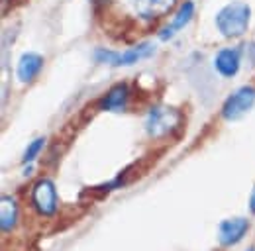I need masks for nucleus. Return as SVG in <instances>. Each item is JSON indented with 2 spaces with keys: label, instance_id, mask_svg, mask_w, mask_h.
<instances>
[{
  "label": "nucleus",
  "instance_id": "1",
  "mask_svg": "<svg viewBox=\"0 0 255 251\" xmlns=\"http://www.w3.org/2000/svg\"><path fill=\"white\" fill-rule=\"evenodd\" d=\"M214 20H216V28L224 37H242L250 28L252 8L248 2L234 0L218 10Z\"/></svg>",
  "mask_w": 255,
  "mask_h": 251
},
{
  "label": "nucleus",
  "instance_id": "2",
  "mask_svg": "<svg viewBox=\"0 0 255 251\" xmlns=\"http://www.w3.org/2000/svg\"><path fill=\"white\" fill-rule=\"evenodd\" d=\"M181 122H183V116L177 108L157 106V108L149 110L147 120H145V127H147V133L151 137H161V135H167L173 129H177L181 126Z\"/></svg>",
  "mask_w": 255,
  "mask_h": 251
},
{
  "label": "nucleus",
  "instance_id": "3",
  "mask_svg": "<svg viewBox=\"0 0 255 251\" xmlns=\"http://www.w3.org/2000/svg\"><path fill=\"white\" fill-rule=\"evenodd\" d=\"M153 53V45L151 43H139L131 49L126 51H112V49H95V61L104 63V65H112V67H126L133 63L141 61L145 57H149Z\"/></svg>",
  "mask_w": 255,
  "mask_h": 251
},
{
  "label": "nucleus",
  "instance_id": "4",
  "mask_svg": "<svg viewBox=\"0 0 255 251\" xmlns=\"http://www.w3.org/2000/svg\"><path fill=\"white\" fill-rule=\"evenodd\" d=\"M255 104V89L254 87H242L236 93H232L222 106V118L228 122H236L244 118Z\"/></svg>",
  "mask_w": 255,
  "mask_h": 251
},
{
  "label": "nucleus",
  "instance_id": "5",
  "mask_svg": "<svg viewBox=\"0 0 255 251\" xmlns=\"http://www.w3.org/2000/svg\"><path fill=\"white\" fill-rule=\"evenodd\" d=\"M32 202L39 214L51 216L57 210V190L49 179L37 181L32 188Z\"/></svg>",
  "mask_w": 255,
  "mask_h": 251
},
{
  "label": "nucleus",
  "instance_id": "6",
  "mask_svg": "<svg viewBox=\"0 0 255 251\" xmlns=\"http://www.w3.org/2000/svg\"><path fill=\"white\" fill-rule=\"evenodd\" d=\"M177 0H133V10L141 20H157L175 8Z\"/></svg>",
  "mask_w": 255,
  "mask_h": 251
},
{
  "label": "nucleus",
  "instance_id": "7",
  "mask_svg": "<svg viewBox=\"0 0 255 251\" xmlns=\"http://www.w3.org/2000/svg\"><path fill=\"white\" fill-rule=\"evenodd\" d=\"M240 65H242V51L238 47H224V49H220L216 53V57H214L216 71L222 77H226V79L234 77L240 71Z\"/></svg>",
  "mask_w": 255,
  "mask_h": 251
},
{
  "label": "nucleus",
  "instance_id": "8",
  "mask_svg": "<svg viewBox=\"0 0 255 251\" xmlns=\"http://www.w3.org/2000/svg\"><path fill=\"white\" fill-rule=\"evenodd\" d=\"M248 230H250V222L248 220L232 218L220 224L218 236H220V242H222L224 246H234V244H238L246 236Z\"/></svg>",
  "mask_w": 255,
  "mask_h": 251
},
{
  "label": "nucleus",
  "instance_id": "9",
  "mask_svg": "<svg viewBox=\"0 0 255 251\" xmlns=\"http://www.w3.org/2000/svg\"><path fill=\"white\" fill-rule=\"evenodd\" d=\"M128 98H129V91H128L126 83L114 85L108 93L102 96V100H100V108L106 110V112H122V110L126 108Z\"/></svg>",
  "mask_w": 255,
  "mask_h": 251
},
{
  "label": "nucleus",
  "instance_id": "10",
  "mask_svg": "<svg viewBox=\"0 0 255 251\" xmlns=\"http://www.w3.org/2000/svg\"><path fill=\"white\" fill-rule=\"evenodd\" d=\"M43 67V57L37 55V53H24L20 59H18V65H16V75L22 83H32L33 79L37 77V73L41 71Z\"/></svg>",
  "mask_w": 255,
  "mask_h": 251
},
{
  "label": "nucleus",
  "instance_id": "11",
  "mask_svg": "<svg viewBox=\"0 0 255 251\" xmlns=\"http://www.w3.org/2000/svg\"><path fill=\"white\" fill-rule=\"evenodd\" d=\"M192 16H194V4H192L191 0H187V2H183V4L179 6L177 14L173 16V22H171L167 28H163V30L159 31V37L161 39H171V37L175 35V31L183 30V28L191 22Z\"/></svg>",
  "mask_w": 255,
  "mask_h": 251
},
{
  "label": "nucleus",
  "instance_id": "12",
  "mask_svg": "<svg viewBox=\"0 0 255 251\" xmlns=\"http://www.w3.org/2000/svg\"><path fill=\"white\" fill-rule=\"evenodd\" d=\"M16 218H18V208H16L14 198L2 196V200H0V226H2V230L4 232L12 230V226L16 224Z\"/></svg>",
  "mask_w": 255,
  "mask_h": 251
},
{
  "label": "nucleus",
  "instance_id": "13",
  "mask_svg": "<svg viewBox=\"0 0 255 251\" xmlns=\"http://www.w3.org/2000/svg\"><path fill=\"white\" fill-rule=\"evenodd\" d=\"M43 143H45V139H43V137H37V139H33L32 143L28 145V149H26V153H24V163H32L33 159L37 157V153L41 151V147H43Z\"/></svg>",
  "mask_w": 255,
  "mask_h": 251
},
{
  "label": "nucleus",
  "instance_id": "14",
  "mask_svg": "<svg viewBox=\"0 0 255 251\" xmlns=\"http://www.w3.org/2000/svg\"><path fill=\"white\" fill-rule=\"evenodd\" d=\"M242 57L250 63L252 67H255V41L244 43V47H242Z\"/></svg>",
  "mask_w": 255,
  "mask_h": 251
},
{
  "label": "nucleus",
  "instance_id": "15",
  "mask_svg": "<svg viewBox=\"0 0 255 251\" xmlns=\"http://www.w3.org/2000/svg\"><path fill=\"white\" fill-rule=\"evenodd\" d=\"M250 206H252V212H255V188H254V194H252V200H250Z\"/></svg>",
  "mask_w": 255,
  "mask_h": 251
},
{
  "label": "nucleus",
  "instance_id": "16",
  "mask_svg": "<svg viewBox=\"0 0 255 251\" xmlns=\"http://www.w3.org/2000/svg\"><path fill=\"white\" fill-rule=\"evenodd\" d=\"M250 251H255V248H252V250H250Z\"/></svg>",
  "mask_w": 255,
  "mask_h": 251
}]
</instances>
